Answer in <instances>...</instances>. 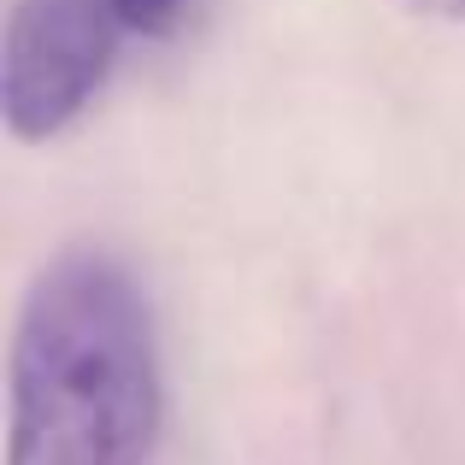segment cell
<instances>
[{
    "label": "cell",
    "mask_w": 465,
    "mask_h": 465,
    "mask_svg": "<svg viewBox=\"0 0 465 465\" xmlns=\"http://www.w3.org/2000/svg\"><path fill=\"white\" fill-rule=\"evenodd\" d=\"M6 465H148L159 341L142 283L71 248L24 289L6 360Z\"/></svg>",
    "instance_id": "1"
},
{
    "label": "cell",
    "mask_w": 465,
    "mask_h": 465,
    "mask_svg": "<svg viewBox=\"0 0 465 465\" xmlns=\"http://www.w3.org/2000/svg\"><path fill=\"white\" fill-rule=\"evenodd\" d=\"M118 30L113 0H12L0 35V118L12 136H59L106 83Z\"/></svg>",
    "instance_id": "2"
},
{
    "label": "cell",
    "mask_w": 465,
    "mask_h": 465,
    "mask_svg": "<svg viewBox=\"0 0 465 465\" xmlns=\"http://www.w3.org/2000/svg\"><path fill=\"white\" fill-rule=\"evenodd\" d=\"M113 12L136 35H171L183 24V12H189V0H113Z\"/></svg>",
    "instance_id": "3"
},
{
    "label": "cell",
    "mask_w": 465,
    "mask_h": 465,
    "mask_svg": "<svg viewBox=\"0 0 465 465\" xmlns=\"http://www.w3.org/2000/svg\"><path fill=\"white\" fill-rule=\"evenodd\" d=\"M407 6L424 18H465V0H407Z\"/></svg>",
    "instance_id": "4"
}]
</instances>
